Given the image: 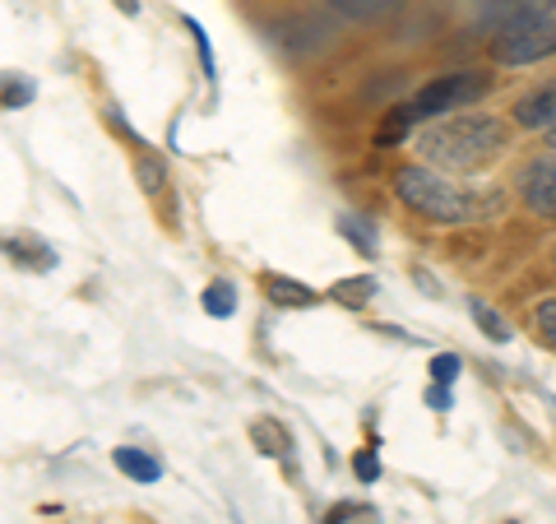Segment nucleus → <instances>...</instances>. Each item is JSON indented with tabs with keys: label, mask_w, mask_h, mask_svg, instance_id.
I'll return each instance as SVG.
<instances>
[{
	"label": "nucleus",
	"mask_w": 556,
	"mask_h": 524,
	"mask_svg": "<svg viewBox=\"0 0 556 524\" xmlns=\"http://www.w3.org/2000/svg\"><path fill=\"white\" fill-rule=\"evenodd\" d=\"M510 130L501 126L496 116L482 112H450L445 121H431V126L417 135V149H422L427 163L450 167V172H482L501 159Z\"/></svg>",
	"instance_id": "1"
},
{
	"label": "nucleus",
	"mask_w": 556,
	"mask_h": 524,
	"mask_svg": "<svg viewBox=\"0 0 556 524\" xmlns=\"http://www.w3.org/2000/svg\"><path fill=\"white\" fill-rule=\"evenodd\" d=\"M394 190H399V200H404L413 214H422L431 223H468V219H478L486 209V204H478L473 196H468L464 186L437 177L427 163L399 167L394 172Z\"/></svg>",
	"instance_id": "2"
},
{
	"label": "nucleus",
	"mask_w": 556,
	"mask_h": 524,
	"mask_svg": "<svg viewBox=\"0 0 556 524\" xmlns=\"http://www.w3.org/2000/svg\"><path fill=\"white\" fill-rule=\"evenodd\" d=\"M486 93V75H478V70H459V75H445L437 84H427L422 93H417L408 108H399L394 126H386V135H399L404 126H413V121H431L441 112H464L468 102H478Z\"/></svg>",
	"instance_id": "3"
},
{
	"label": "nucleus",
	"mask_w": 556,
	"mask_h": 524,
	"mask_svg": "<svg viewBox=\"0 0 556 524\" xmlns=\"http://www.w3.org/2000/svg\"><path fill=\"white\" fill-rule=\"evenodd\" d=\"M496 57L506 65H533V61L556 57V5L533 14V20H525V24H515V28H501L496 33Z\"/></svg>",
	"instance_id": "4"
},
{
	"label": "nucleus",
	"mask_w": 556,
	"mask_h": 524,
	"mask_svg": "<svg viewBox=\"0 0 556 524\" xmlns=\"http://www.w3.org/2000/svg\"><path fill=\"white\" fill-rule=\"evenodd\" d=\"M519 190H525V204L533 209V214L556 219V153L552 159L529 163L525 177H519Z\"/></svg>",
	"instance_id": "5"
},
{
	"label": "nucleus",
	"mask_w": 556,
	"mask_h": 524,
	"mask_svg": "<svg viewBox=\"0 0 556 524\" xmlns=\"http://www.w3.org/2000/svg\"><path fill=\"white\" fill-rule=\"evenodd\" d=\"M556 0H486V10H482V24L501 33V28H515V24H525L533 20V14H543L552 10Z\"/></svg>",
	"instance_id": "6"
},
{
	"label": "nucleus",
	"mask_w": 556,
	"mask_h": 524,
	"mask_svg": "<svg viewBox=\"0 0 556 524\" xmlns=\"http://www.w3.org/2000/svg\"><path fill=\"white\" fill-rule=\"evenodd\" d=\"M515 121H519V126H556V84H552V89H538V93H529V98H519L515 102Z\"/></svg>",
	"instance_id": "7"
},
{
	"label": "nucleus",
	"mask_w": 556,
	"mask_h": 524,
	"mask_svg": "<svg viewBox=\"0 0 556 524\" xmlns=\"http://www.w3.org/2000/svg\"><path fill=\"white\" fill-rule=\"evenodd\" d=\"M116 469H121V474H130L135 483H159V474H163V464L153 456H144V450H135V446L116 450Z\"/></svg>",
	"instance_id": "8"
},
{
	"label": "nucleus",
	"mask_w": 556,
	"mask_h": 524,
	"mask_svg": "<svg viewBox=\"0 0 556 524\" xmlns=\"http://www.w3.org/2000/svg\"><path fill=\"white\" fill-rule=\"evenodd\" d=\"M269 302H278V307H311L316 302V292L311 288H302V284H292V278H269Z\"/></svg>",
	"instance_id": "9"
},
{
	"label": "nucleus",
	"mask_w": 556,
	"mask_h": 524,
	"mask_svg": "<svg viewBox=\"0 0 556 524\" xmlns=\"http://www.w3.org/2000/svg\"><path fill=\"white\" fill-rule=\"evenodd\" d=\"M10 255H14V265H33V270L56 265V255H51L47 247H38V241H10Z\"/></svg>",
	"instance_id": "10"
},
{
	"label": "nucleus",
	"mask_w": 556,
	"mask_h": 524,
	"mask_svg": "<svg viewBox=\"0 0 556 524\" xmlns=\"http://www.w3.org/2000/svg\"><path fill=\"white\" fill-rule=\"evenodd\" d=\"M334 10H343L348 20H376V14H386V10H394L399 0H329Z\"/></svg>",
	"instance_id": "11"
},
{
	"label": "nucleus",
	"mask_w": 556,
	"mask_h": 524,
	"mask_svg": "<svg viewBox=\"0 0 556 524\" xmlns=\"http://www.w3.org/2000/svg\"><path fill=\"white\" fill-rule=\"evenodd\" d=\"M468 311H473V321L482 325V335H486V339H496V344H506V339H510V325L501 321L486 302H468Z\"/></svg>",
	"instance_id": "12"
},
{
	"label": "nucleus",
	"mask_w": 556,
	"mask_h": 524,
	"mask_svg": "<svg viewBox=\"0 0 556 524\" xmlns=\"http://www.w3.org/2000/svg\"><path fill=\"white\" fill-rule=\"evenodd\" d=\"M376 292V278H348V284H334V297L343 307H362Z\"/></svg>",
	"instance_id": "13"
},
{
	"label": "nucleus",
	"mask_w": 556,
	"mask_h": 524,
	"mask_svg": "<svg viewBox=\"0 0 556 524\" xmlns=\"http://www.w3.org/2000/svg\"><path fill=\"white\" fill-rule=\"evenodd\" d=\"M232 284H208L204 288V311L208 316H232Z\"/></svg>",
	"instance_id": "14"
},
{
	"label": "nucleus",
	"mask_w": 556,
	"mask_h": 524,
	"mask_svg": "<svg viewBox=\"0 0 556 524\" xmlns=\"http://www.w3.org/2000/svg\"><path fill=\"white\" fill-rule=\"evenodd\" d=\"M533 329H538V339H543L552 353H556V302H543V307H538Z\"/></svg>",
	"instance_id": "15"
},
{
	"label": "nucleus",
	"mask_w": 556,
	"mask_h": 524,
	"mask_svg": "<svg viewBox=\"0 0 556 524\" xmlns=\"http://www.w3.org/2000/svg\"><path fill=\"white\" fill-rule=\"evenodd\" d=\"M455 376H459V358H450V353L431 358V380H437V386H450Z\"/></svg>",
	"instance_id": "16"
},
{
	"label": "nucleus",
	"mask_w": 556,
	"mask_h": 524,
	"mask_svg": "<svg viewBox=\"0 0 556 524\" xmlns=\"http://www.w3.org/2000/svg\"><path fill=\"white\" fill-rule=\"evenodd\" d=\"M139 182H144V190H149V196H159V190L167 186V177H163V167H159V163H149V159H144V163H139Z\"/></svg>",
	"instance_id": "17"
},
{
	"label": "nucleus",
	"mask_w": 556,
	"mask_h": 524,
	"mask_svg": "<svg viewBox=\"0 0 556 524\" xmlns=\"http://www.w3.org/2000/svg\"><path fill=\"white\" fill-rule=\"evenodd\" d=\"M343 233H348V237H357V241H362V251H367V255L376 251V241H371V233H367V228H362V219H343Z\"/></svg>",
	"instance_id": "18"
},
{
	"label": "nucleus",
	"mask_w": 556,
	"mask_h": 524,
	"mask_svg": "<svg viewBox=\"0 0 556 524\" xmlns=\"http://www.w3.org/2000/svg\"><path fill=\"white\" fill-rule=\"evenodd\" d=\"M190 33H195V42H200V61H204V75H214V51H208V38H204V28L190 20Z\"/></svg>",
	"instance_id": "19"
},
{
	"label": "nucleus",
	"mask_w": 556,
	"mask_h": 524,
	"mask_svg": "<svg viewBox=\"0 0 556 524\" xmlns=\"http://www.w3.org/2000/svg\"><path fill=\"white\" fill-rule=\"evenodd\" d=\"M24 98H33V89H28V84H14V79H10V89H5V102L14 108V102H24Z\"/></svg>",
	"instance_id": "20"
},
{
	"label": "nucleus",
	"mask_w": 556,
	"mask_h": 524,
	"mask_svg": "<svg viewBox=\"0 0 556 524\" xmlns=\"http://www.w3.org/2000/svg\"><path fill=\"white\" fill-rule=\"evenodd\" d=\"M357 474L371 483V478H376V460H371V456H362V460H357Z\"/></svg>",
	"instance_id": "21"
},
{
	"label": "nucleus",
	"mask_w": 556,
	"mask_h": 524,
	"mask_svg": "<svg viewBox=\"0 0 556 524\" xmlns=\"http://www.w3.org/2000/svg\"><path fill=\"white\" fill-rule=\"evenodd\" d=\"M431 409H450V390H445V386L431 390Z\"/></svg>",
	"instance_id": "22"
},
{
	"label": "nucleus",
	"mask_w": 556,
	"mask_h": 524,
	"mask_svg": "<svg viewBox=\"0 0 556 524\" xmlns=\"http://www.w3.org/2000/svg\"><path fill=\"white\" fill-rule=\"evenodd\" d=\"M116 5H121V10H130V14H135V0H116Z\"/></svg>",
	"instance_id": "23"
},
{
	"label": "nucleus",
	"mask_w": 556,
	"mask_h": 524,
	"mask_svg": "<svg viewBox=\"0 0 556 524\" xmlns=\"http://www.w3.org/2000/svg\"><path fill=\"white\" fill-rule=\"evenodd\" d=\"M547 145H552V149H556V126H552V130H547Z\"/></svg>",
	"instance_id": "24"
},
{
	"label": "nucleus",
	"mask_w": 556,
	"mask_h": 524,
	"mask_svg": "<svg viewBox=\"0 0 556 524\" xmlns=\"http://www.w3.org/2000/svg\"><path fill=\"white\" fill-rule=\"evenodd\" d=\"M552 260H556V251H552Z\"/></svg>",
	"instance_id": "25"
}]
</instances>
